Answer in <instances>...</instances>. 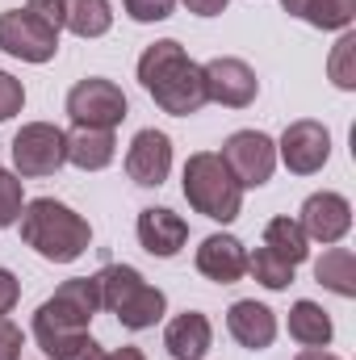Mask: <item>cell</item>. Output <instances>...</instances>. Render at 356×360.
Wrapping results in <instances>:
<instances>
[{
  "mask_svg": "<svg viewBox=\"0 0 356 360\" xmlns=\"http://www.w3.org/2000/svg\"><path fill=\"white\" fill-rule=\"evenodd\" d=\"M21 243L34 248L42 260L51 264H76L92 248V226L84 214H76L72 205L55 201V197H34L21 210Z\"/></svg>",
  "mask_w": 356,
  "mask_h": 360,
  "instance_id": "obj_2",
  "label": "cell"
},
{
  "mask_svg": "<svg viewBox=\"0 0 356 360\" xmlns=\"http://www.w3.org/2000/svg\"><path fill=\"white\" fill-rule=\"evenodd\" d=\"M21 105H25V89H21V80H17V76H8V72L0 68V122L17 117V113H21Z\"/></svg>",
  "mask_w": 356,
  "mask_h": 360,
  "instance_id": "obj_28",
  "label": "cell"
},
{
  "mask_svg": "<svg viewBox=\"0 0 356 360\" xmlns=\"http://www.w3.org/2000/svg\"><path fill=\"white\" fill-rule=\"evenodd\" d=\"M68 17L63 30H72L76 38H105L113 30V4L109 0H63Z\"/></svg>",
  "mask_w": 356,
  "mask_h": 360,
  "instance_id": "obj_22",
  "label": "cell"
},
{
  "mask_svg": "<svg viewBox=\"0 0 356 360\" xmlns=\"http://www.w3.org/2000/svg\"><path fill=\"white\" fill-rule=\"evenodd\" d=\"M122 8H126L130 21L151 25V21H168L172 8H177V0H122Z\"/></svg>",
  "mask_w": 356,
  "mask_h": 360,
  "instance_id": "obj_27",
  "label": "cell"
},
{
  "mask_svg": "<svg viewBox=\"0 0 356 360\" xmlns=\"http://www.w3.org/2000/svg\"><path fill=\"white\" fill-rule=\"evenodd\" d=\"M180 188H184V201L189 210H197L201 218L210 222H235L239 210H243V188L239 180L231 176V168L222 164L218 151H197L184 160V176H180Z\"/></svg>",
  "mask_w": 356,
  "mask_h": 360,
  "instance_id": "obj_5",
  "label": "cell"
},
{
  "mask_svg": "<svg viewBox=\"0 0 356 360\" xmlns=\"http://www.w3.org/2000/svg\"><path fill=\"white\" fill-rule=\"evenodd\" d=\"M130 113L126 92L105 76H89L68 92V117L72 126H92V130H117Z\"/></svg>",
  "mask_w": 356,
  "mask_h": 360,
  "instance_id": "obj_7",
  "label": "cell"
},
{
  "mask_svg": "<svg viewBox=\"0 0 356 360\" xmlns=\"http://www.w3.org/2000/svg\"><path fill=\"white\" fill-rule=\"evenodd\" d=\"M139 84L151 92V101L164 113H172V117L201 113L210 105L205 72H201V63L189 59V51L177 38H160V42H151L139 55Z\"/></svg>",
  "mask_w": 356,
  "mask_h": 360,
  "instance_id": "obj_1",
  "label": "cell"
},
{
  "mask_svg": "<svg viewBox=\"0 0 356 360\" xmlns=\"http://www.w3.org/2000/svg\"><path fill=\"white\" fill-rule=\"evenodd\" d=\"M227 4H231V0H184V8L197 13V17H218Z\"/></svg>",
  "mask_w": 356,
  "mask_h": 360,
  "instance_id": "obj_33",
  "label": "cell"
},
{
  "mask_svg": "<svg viewBox=\"0 0 356 360\" xmlns=\"http://www.w3.org/2000/svg\"><path fill=\"white\" fill-rule=\"evenodd\" d=\"M248 272H252L265 289H272V293H281V289L293 285V264H285L281 256H272L265 243H260L256 252H248Z\"/></svg>",
  "mask_w": 356,
  "mask_h": 360,
  "instance_id": "obj_23",
  "label": "cell"
},
{
  "mask_svg": "<svg viewBox=\"0 0 356 360\" xmlns=\"http://www.w3.org/2000/svg\"><path fill=\"white\" fill-rule=\"evenodd\" d=\"M352 17H356V0H310L306 8V25L314 30H352Z\"/></svg>",
  "mask_w": 356,
  "mask_h": 360,
  "instance_id": "obj_24",
  "label": "cell"
},
{
  "mask_svg": "<svg viewBox=\"0 0 356 360\" xmlns=\"http://www.w3.org/2000/svg\"><path fill=\"white\" fill-rule=\"evenodd\" d=\"M21 210H25V180L17 176V172L0 168V231L17 226Z\"/></svg>",
  "mask_w": 356,
  "mask_h": 360,
  "instance_id": "obj_26",
  "label": "cell"
},
{
  "mask_svg": "<svg viewBox=\"0 0 356 360\" xmlns=\"http://www.w3.org/2000/svg\"><path fill=\"white\" fill-rule=\"evenodd\" d=\"M331 160V130L314 117H298L276 139V164H285L293 176H314Z\"/></svg>",
  "mask_w": 356,
  "mask_h": 360,
  "instance_id": "obj_9",
  "label": "cell"
},
{
  "mask_svg": "<svg viewBox=\"0 0 356 360\" xmlns=\"http://www.w3.org/2000/svg\"><path fill=\"white\" fill-rule=\"evenodd\" d=\"M0 51L21 59V63H51L59 55V34L30 17L25 8H4L0 13Z\"/></svg>",
  "mask_w": 356,
  "mask_h": 360,
  "instance_id": "obj_10",
  "label": "cell"
},
{
  "mask_svg": "<svg viewBox=\"0 0 356 360\" xmlns=\"http://www.w3.org/2000/svg\"><path fill=\"white\" fill-rule=\"evenodd\" d=\"M205 72V92L214 105H227V109H248L256 96H260V80L252 72L248 59H235V55H218L210 63H201Z\"/></svg>",
  "mask_w": 356,
  "mask_h": 360,
  "instance_id": "obj_12",
  "label": "cell"
},
{
  "mask_svg": "<svg viewBox=\"0 0 356 360\" xmlns=\"http://www.w3.org/2000/svg\"><path fill=\"white\" fill-rule=\"evenodd\" d=\"M218 155L231 168V176L239 180V188H265L276 172V143L265 130H235Z\"/></svg>",
  "mask_w": 356,
  "mask_h": 360,
  "instance_id": "obj_8",
  "label": "cell"
},
{
  "mask_svg": "<svg viewBox=\"0 0 356 360\" xmlns=\"http://www.w3.org/2000/svg\"><path fill=\"white\" fill-rule=\"evenodd\" d=\"M105 360H147V356H143V348H134V344H122V348L105 352Z\"/></svg>",
  "mask_w": 356,
  "mask_h": 360,
  "instance_id": "obj_34",
  "label": "cell"
},
{
  "mask_svg": "<svg viewBox=\"0 0 356 360\" xmlns=\"http://www.w3.org/2000/svg\"><path fill=\"white\" fill-rule=\"evenodd\" d=\"M265 248L272 256H281L285 264H306V256H310V239H306V231H302V222L298 218H289V214H281V218H272L265 226Z\"/></svg>",
  "mask_w": 356,
  "mask_h": 360,
  "instance_id": "obj_20",
  "label": "cell"
},
{
  "mask_svg": "<svg viewBox=\"0 0 356 360\" xmlns=\"http://www.w3.org/2000/svg\"><path fill=\"white\" fill-rule=\"evenodd\" d=\"M8 147H13V172L21 180L55 176L68 164V130H59L55 122H25Z\"/></svg>",
  "mask_w": 356,
  "mask_h": 360,
  "instance_id": "obj_6",
  "label": "cell"
},
{
  "mask_svg": "<svg viewBox=\"0 0 356 360\" xmlns=\"http://www.w3.org/2000/svg\"><path fill=\"white\" fill-rule=\"evenodd\" d=\"M21 348H25V331L13 319H0V360H21Z\"/></svg>",
  "mask_w": 356,
  "mask_h": 360,
  "instance_id": "obj_30",
  "label": "cell"
},
{
  "mask_svg": "<svg viewBox=\"0 0 356 360\" xmlns=\"http://www.w3.org/2000/svg\"><path fill=\"white\" fill-rule=\"evenodd\" d=\"M96 276L101 289V310L117 314V323L126 331H147L168 314V297L160 285H147V276L134 264H105Z\"/></svg>",
  "mask_w": 356,
  "mask_h": 360,
  "instance_id": "obj_4",
  "label": "cell"
},
{
  "mask_svg": "<svg viewBox=\"0 0 356 360\" xmlns=\"http://www.w3.org/2000/svg\"><path fill=\"white\" fill-rule=\"evenodd\" d=\"M331 335H336V323L319 302L302 297L289 306V340H298L302 348H327Z\"/></svg>",
  "mask_w": 356,
  "mask_h": 360,
  "instance_id": "obj_19",
  "label": "cell"
},
{
  "mask_svg": "<svg viewBox=\"0 0 356 360\" xmlns=\"http://www.w3.org/2000/svg\"><path fill=\"white\" fill-rule=\"evenodd\" d=\"M101 310V289L96 276H72L63 281L38 310H34V340L46 356H59L68 344H76L80 335H89V323Z\"/></svg>",
  "mask_w": 356,
  "mask_h": 360,
  "instance_id": "obj_3",
  "label": "cell"
},
{
  "mask_svg": "<svg viewBox=\"0 0 356 360\" xmlns=\"http://www.w3.org/2000/svg\"><path fill=\"white\" fill-rule=\"evenodd\" d=\"M25 13L38 17L42 25H51V30L59 34V30H63V17H68V4H63V0H30Z\"/></svg>",
  "mask_w": 356,
  "mask_h": 360,
  "instance_id": "obj_29",
  "label": "cell"
},
{
  "mask_svg": "<svg viewBox=\"0 0 356 360\" xmlns=\"http://www.w3.org/2000/svg\"><path fill=\"white\" fill-rule=\"evenodd\" d=\"M327 76H331V84H336V89H344V92L356 89V34H352V30H344V34H340V42L331 46Z\"/></svg>",
  "mask_w": 356,
  "mask_h": 360,
  "instance_id": "obj_25",
  "label": "cell"
},
{
  "mask_svg": "<svg viewBox=\"0 0 356 360\" xmlns=\"http://www.w3.org/2000/svg\"><path fill=\"white\" fill-rule=\"evenodd\" d=\"M227 331H231V340L239 348L265 352V348H272V340H276V314L268 310L265 302H256V297H239L227 310Z\"/></svg>",
  "mask_w": 356,
  "mask_h": 360,
  "instance_id": "obj_16",
  "label": "cell"
},
{
  "mask_svg": "<svg viewBox=\"0 0 356 360\" xmlns=\"http://www.w3.org/2000/svg\"><path fill=\"white\" fill-rule=\"evenodd\" d=\"M134 235H139L143 252H151L160 260H172L180 248L189 243V222L180 214H172L168 205H147V210H139Z\"/></svg>",
  "mask_w": 356,
  "mask_h": 360,
  "instance_id": "obj_15",
  "label": "cell"
},
{
  "mask_svg": "<svg viewBox=\"0 0 356 360\" xmlns=\"http://www.w3.org/2000/svg\"><path fill=\"white\" fill-rule=\"evenodd\" d=\"M281 8H285L289 17H306V8H310V0H281Z\"/></svg>",
  "mask_w": 356,
  "mask_h": 360,
  "instance_id": "obj_36",
  "label": "cell"
},
{
  "mask_svg": "<svg viewBox=\"0 0 356 360\" xmlns=\"http://www.w3.org/2000/svg\"><path fill=\"white\" fill-rule=\"evenodd\" d=\"M164 348L172 360H205L214 348V327L201 310H184L164 327Z\"/></svg>",
  "mask_w": 356,
  "mask_h": 360,
  "instance_id": "obj_17",
  "label": "cell"
},
{
  "mask_svg": "<svg viewBox=\"0 0 356 360\" xmlns=\"http://www.w3.org/2000/svg\"><path fill=\"white\" fill-rule=\"evenodd\" d=\"M193 260H197V272L205 281H214V285H235V281L248 276V248L235 235H227V231L205 235Z\"/></svg>",
  "mask_w": 356,
  "mask_h": 360,
  "instance_id": "obj_14",
  "label": "cell"
},
{
  "mask_svg": "<svg viewBox=\"0 0 356 360\" xmlns=\"http://www.w3.org/2000/svg\"><path fill=\"white\" fill-rule=\"evenodd\" d=\"M17 302H21V281H17V272L0 269V319H8Z\"/></svg>",
  "mask_w": 356,
  "mask_h": 360,
  "instance_id": "obj_31",
  "label": "cell"
},
{
  "mask_svg": "<svg viewBox=\"0 0 356 360\" xmlns=\"http://www.w3.org/2000/svg\"><path fill=\"white\" fill-rule=\"evenodd\" d=\"M172 172V139L155 126L139 130L126 147V176L143 188H160Z\"/></svg>",
  "mask_w": 356,
  "mask_h": 360,
  "instance_id": "obj_13",
  "label": "cell"
},
{
  "mask_svg": "<svg viewBox=\"0 0 356 360\" xmlns=\"http://www.w3.org/2000/svg\"><path fill=\"white\" fill-rule=\"evenodd\" d=\"M117 155L113 130H92V126H72L68 130V164L80 172H101Z\"/></svg>",
  "mask_w": 356,
  "mask_h": 360,
  "instance_id": "obj_18",
  "label": "cell"
},
{
  "mask_svg": "<svg viewBox=\"0 0 356 360\" xmlns=\"http://www.w3.org/2000/svg\"><path fill=\"white\" fill-rule=\"evenodd\" d=\"M55 360H105V348H101L92 335H80L76 344H68V348H63Z\"/></svg>",
  "mask_w": 356,
  "mask_h": 360,
  "instance_id": "obj_32",
  "label": "cell"
},
{
  "mask_svg": "<svg viewBox=\"0 0 356 360\" xmlns=\"http://www.w3.org/2000/svg\"><path fill=\"white\" fill-rule=\"evenodd\" d=\"M298 222H302V231H306L310 243L331 248V243H340L352 231V201L344 193H331V188L310 193L302 201V210H298Z\"/></svg>",
  "mask_w": 356,
  "mask_h": 360,
  "instance_id": "obj_11",
  "label": "cell"
},
{
  "mask_svg": "<svg viewBox=\"0 0 356 360\" xmlns=\"http://www.w3.org/2000/svg\"><path fill=\"white\" fill-rule=\"evenodd\" d=\"M293 360H340V356H336V352H327V348H302Z\"/></svg>",
  "mask_w": 356,
  "mask_h": 360,
  "instance_id": "obj_35",
  "label": "cell"
},
{
  "mask_svg": "<svg viewBox=\"0 0 356 360\" xmlns=\"http://www.w3.org/2000/svg\"><path fill=\"white\" fill-rule=\"evenodd\" d=\"M314 281L323 289H331L336 297H356V256L348 248H327L319 260H314Z\"/></svg>",
  "mask_w": 356,
  "mask_h": 360,
  "instance_id": "obj_21",
  "label": "cell"
}]
</instances>
